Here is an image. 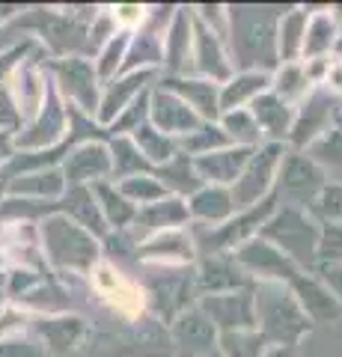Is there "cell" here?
<instances>
[{
	"label": "cell",
	"mask_w": 342,
	"mask_h": 357,
	"mask_svg": "<svg viewBox=\"0 0 342 357\" xmlns=\"http://www.w3.org/2000/svg\"><path fill=\"white\" fill-rule=\"evenodd\" d=\"M119 18H123V21H137L140 9L137 6H123V9H119Z\"/></svg>",
	"instance_id": "7a4b0ae2"
},
{
	"label": "cell",
	"mask_w": 342,
	"mask_h": 357,
	"mask_svg": "<svg viewBox=\"0 0 342 357\" xmlns=\"http://www.w3.org/2000/svg\"><path fill=\"white\" fill-rule=\"evenodd\" d=\"M93 283L95 289L107 298L110 307H116L119 312H125V316H137L143 310V295L134 283H128L123 274L116 271V268L110 265H98L93 271Z\"/></svg>",
	"instance_id": "6da1fadb"
}]
</instances>
